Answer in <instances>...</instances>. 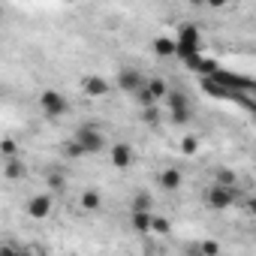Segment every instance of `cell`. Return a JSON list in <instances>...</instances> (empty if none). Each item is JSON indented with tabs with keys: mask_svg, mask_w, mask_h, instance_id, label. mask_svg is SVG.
<instances>
[{
	"mask_svg": "<svg viewBox=\"0 0 256 256\" xmlns=\"http://www.w3.org/2000/svg\"><path fill=\"white\" fill-rule=\"evenodd\" d=\"M72 142L84 151V154H100L108 142H106V136H102V130L96 124H84V126H78V130L72 133Z\"/></svg>",
	"mask_w": 256,
	"mask_h": 256,
	"instance_id": "obj_1",
	"label": "cell"
},
{
	"mask_svg": "<svg viewBox=\"0 0 256 256\" xmlns=\"http://www.w3.org/2000/svg\"><path fill=\"white\" fill-rule=\"evenodd\" d=\"M114 82H118V88H120L124 94H133V96H139V94L145 90V84H148L145 72H142V70H136V66H120Z\"/></svg>",
	"mask_w": 256,
	"mask_h": 256,
	"instance_id": "obj_2",
	"label": "cell"
},
{
	"mask_svg": "<svg viewBox=\"0 0 256 256\" xmlns=\"http://www.w3.org/2000/svg\"><path fill=\"white\" fill-rule=\"evenodd\" d=\"M40 108H42V114H46L48 120H54V118H64V114L70 112V100H66L60 90H46V94L40 96Z\"/></svg>",
	"mask_w": 256,
	"mask_h": 256,
	"instance_id": "obj_3",
	"label": "cell"
},
{
	"mask_svg": "<svg viewBox=\"0 0 256 256\" xmlns=\"http://www.w3.org/2000/svg\"><path fill=\"white\" fill-rule=\"evenodd\" d=\"M205 202L214 208V211H226L229 205L238 202V187H220V184H211L205 190Z\"/></svg>",
	"mask_w": 256,
	"mask_h": 256,
	"instance_id": "obj_4",
	"label": "cell"
},
{
	"mask_svg": "<svg viewBox=\"0 0 256 256\" xmlns=\"http://www.w3.org/2000/svg\"><path fill=\"white\" fill-rule=\"evenodd\" d=\"M166 108H169V120L172 124H187L190 120V100H187L184 90H169Z\"/></svg>",
	"mask_w": 256,
	"mask_h": 256,
	"instance_id": "obj_5",
	"label": "cell"
},
{
	"mask_svg": "<svg viewBox=\"0 0 256 256\" xmlns=\"http://www.w3.org/2000/svg\"><path fill=\"white\" fill-rule=\"evenodd\" d=\"M52 208H54V196H52V193H36V196H30L28 205H24L28 217H34V220H46V217L52 214Z\"/></svg>",
	"mask_w": 256,
	"mask_h": 256,
	"instance_id": "obj_6",
	"label": "cell"
},
{
	"mask_svg": "<svg viewBox=\"0 0 256 256\" xmlns=\"http://www.w3.org/2000/svg\"><path fill=\"white\" fill-rule=\"evenodd\" d=\"M108 157H112V163H114L118 169H130V166H133V160H136V154H133V145H130V142H114V145H112V151H108Z\"/></svg>",
	"mask_w": 256,
	"mask_h": 256,
	"instance_id": "obj_7",
	"label": "cell"
},
{
	"mask_svg": "<svg viewBox=\"0 0 256 256\" xmlns=\"http://www.w3.org/2000/svg\"><path fill=\"white\" fill-rule=\"evenodd\" d=\"M175 42H178V52L193 54V52L199 48V30H196L193 24H184V28H181V36H178Z\"/></svg>",
	"mask_w": 256,
	"mask_h": 256,
	"instance_id": "obj_8",
	"label": "cell"
},
{
	"mask_svg": "<svg viewBox=\"0 0 256 256\" xmlns=\"http://www.w3.org/2000/svg\"><path fill=\"white\" fill-rule=\"evenodd\" d=\"M160 187L163 190H169V193H178L181 190V184H184V175H181V169H175V166H169V169H163L160 172Z\"/></svg>",
	"mask_w": 256,
	"mask_h": 256,
	"instance_id": "obj_9",
	"label": "cell"
},
{
	"mask_svg": "<svg viewBox=\"0 0 256 256\" xmlns=\"http://www.w3.org/2000/svg\"><path fill=\"white\" fill-rule=\"evenodd\" d=\"M130 226L139 235H151L154 232V214H148V211H130Z\"/></svg>",
	"mask_w": 256,
	"mask_h": 256,
	"instance_id": "obj_10",
	"label": "cell"
},
{
	"mask_svg": "<svg viewBox=\"0 0 256 256\" xmlns=\"http://www.w3.org/2000/svg\"><path fill=\"white\" fill-rule=\"evenodd\" d=\"M78 205H82V211H100L102 208V193L96 187H88V190H82Z\"/></svg>",
	"mask_w": 256,
	"mask_h": 256,
	"instance_id": "obj_11",
	"label": "cell"
},
{
	"mask_svg": "<svg viewBox=\"0 0 256 256\" xmlns=\"http://www.w3.org/2000/svg\"><path fill=\"white\" fill-rule=\"evenodd\" d=\"M82 88H84L88 96H106V94H108V82H106L102 76H88V78L82 82Z\"/></svg>",
	"mask_w": 256,
	"mask_h": 256,
	"instance_id": "obj_12",
	"label": "cell"
},
{
	"mask_svg": "<svg viewBox=\"0 0 256 256\" xmlns=\"http://www.w3.org/2000/svg\"><path fill=\"white\" fill-rule=\"evenodd\" d=\"M4 166H6V169H4V175H6L10 181H18V178H24V172H28L22 157H16V160H6Z\"/></svg>",
	"mask_w": 256,
	"mask_h": 256,
	"instance_id": "obj_13",
	"label": "cell"
},
{
	"mask_svg": "<svg viewBox=\"0 0 256 256\" xmlns=\"http://www.w3.org/2000/svg\"><path fill=\"white\" fill-rule=\"evenodd\" d=\"M133 211H148V214H154V196L145 193V190H136V196H133Z\"/></svg>",
	"mask_w": 256,
	"mask_h": 256,
	"instance_id": "obj_14",
	"label": "cell"
},
{
	"mask_svg": "<svg viewBox=\"0 0 256 256\" xmlns=\"http://www.w3.org/2000/svg\"><path fill=\"white\" fill-rule=\"evenodd\" d=\"M214 184H220V187H238V178H235V172H232V169L220 166V169L214 172Z\"/></svg>",
	"mask_w": 256,
	"mask_h": 256,
	"instance_id": "obj_15",
	"label": "cell"
},
{
	"mask_svg": "<svg viewBox=\"0 0 256 256\" xmlns=\"http://www.w3.org/2000/svg\"><path fill=\"white\" fill-rule=\"evenodd\" d=\"M154 52H157L160 58H169V54H175V52H178V42H175V40H166V36H160V40L154 42Z\"/></svg>",
	"mask_w": 256,
	"mask_h": 256,
	"instance_id": "obj_16",
	"label": "cell"
},
{
	"mask_svg": "<svg viewBox=\"0 0 256 256\" xmlns=\"http://www.w3.org/2000/svg\"><path fill=\"white\" fill-rule=\"evenodd\" d=\"M148 90H151V96H154L157 102L169 96V88H166V82H163V78H148Z\"/></svg>",
	"mask_w": 256,
	"mask_h": 256,
	"instance_id": "obj_17",
	"label": "cell"
},
{
	"mask_svg": "<svg viewBox=\"0 0 256 256\" xmlns=\"http://www.w3.org/2000/svg\"><path fill=\"white\" fill-rule=\"evenodd\" d=\"M46 184H48V193H60V190L66 187V181H64L60 172H48V175H46Z\"/></svg>",
	"mask_w": 256,
	"mask_h": 256,
	"instance_id": "obj_18",
	"label": "cell"
},
{
	"mask_svg": "<svg viewBox=\"0 0 256 256\" xmlns=\"http://www.w3.org/2000/svg\"><path fill=\"white\" fill-rule=\"evenodd\" d=\"M199 247H202V256H220V253H223L220 241H214V238H205V241H199Z\"/></svg>",
	"mask_w": 256,
	"mask_h": 256,
	"instance_id": "obj_19",
	"label": "cell"
},
{
	"mask_svg": "<svg viewBox=\"0 0 256 256\" xmlns=\"http://www.w3.org/2000/svg\"><path fill=\"white\" fill-rule=\"evenodd\" d=\"M160 114H163V112H160V106H151V108H142V120H145L148 126H157V124H160Z\"/></svg>",
	"mask_w": 256,
	"mask_h": 256,
	"instance_id": "obj_20",
	"label": "cell"
},
{
	"mask_svg": "<svg viewBox=\"0 0 256 256\" xmlns=\"http://www.w3.org/2000/svg\"><path fill=\"white\" fill-rule=\"evenodd\" d=\"M169 232H172V223H169L166 217H157V214H154V232H151V235H160V238H163V235H169Z\"/></svg>",
	"mask_w": 256,
	"mask_h": 256,
	"instance_id": "obj_21",
	"label": "cell"
},
{
	"mask_svg": "<svg viewBox=\"0 0 256 256\" xmlns=\"http://www.w3.org/2000/svg\"><path fill=\"white\" fill-rule=\"evenodd\" d=\"M18 157V145L16 139H4V160H16Z\"/></svg>",
	"mask_w": 256,
	"mask_h": 256,
	"instance_id": "obj_22",
	"label": "cell"
},
{
	"mask_svg": "<svg viewBox=\"0 0 256 256\" xmlns=\"http://www.w3.org/2000/svg\"><path fill=\"white\" fill-rule=\"evenodd\" d=\"M136 102H139L142 108H151V106H157V100L151 96V90H148V84H145V90H142V94L136 96Z\"/></svg>",
	"mask_w": 256,
	"mask_h": 256,
	"instance_id": "obj_23",
	"label": "cell"
},
{
	"mask_svg": "<svg viewBox=\"0 0 256 256\" xmlns=\"http://www.w3.org/2000/svg\"><path fill=\"white\" fill-rule=\"evenodd\" d=\"M181 148H184V154H193V151L199 148V139H196V136H187V139L181 142Z\"/></svg>",
	"mask_w": 256,
	"mask_h": 256,
	"instance_id": "obj_24",
	"label": "cell"
},
{
	"mask_svg": "<svg viewBox=\"0 0 256 256\" xmlns=\"http://www.w3.org/2000/svg\"><path fill=\"white\" fill-rule=\"evenodd\" d=\"M66 157H72V160H78V157H84V151H82V148H78L76 142H70V145H66Z\"/></svg>",
	"mask_w": 256,
	"mask_h": 256,
	"instance_id": "obj_25",
	"label": "cell"
},
{
	"mask_svg": "<svg viewBox=\"0 0 256 256\" xmlns=\"http://www.w3.org/2000/svg\"><path fill=\"white\" fill-rule=\"evenodd\" d=\"M247 214H250V220H256V196L247 199Z\"/></svg>",
	"mask_w": 256,
	"mask_h": 256,
	"instance_id": "obj_26",
	"label": "cell"
},
{
	"mask_svg": "<svg viewBox=\"0 0 256 256\" xmlns=\"http://www.w3.org/2000/svg\"><path fill=\"white\" fill-rule=\"evenodd\" d=\"M184 256H202V247H199V241H196L193 247H187V250H184Z\"/></svg>",
	"mask_w": 256,
	"mask_h": 256,
	"instance_id": "obj_27",
	"label": "cell"
},
{
	"mask_svg": "<svg viewBox=\"0 0 256 256\" xmlns=\"http://www.w3.org/2000/svg\"><path fill=\"white\" fill-rule=\"evenodd\" d=\"M4 256H22V253H16L12 247H4Z\"/></svg>",
	"mask_w": 256,
	"mask_h": 256,
	"instance_id": "obj_28",
	"label": "cell"
},
{
	"mask_svg": "<svg viewBox=\"0 0 256 256\" xmlns=\"http://www.w3.org/2000/svg\"><path fill=\"white\" fill-rule=\"evenodd\" d=\"M22 256H36V253H28V250H24V253H22Z\"/></svg>",
	"mask_w": 256,
	"mask_h": 256,
	"instance_id": "obj_29",
	"label": "cell"
}]
</instances>
